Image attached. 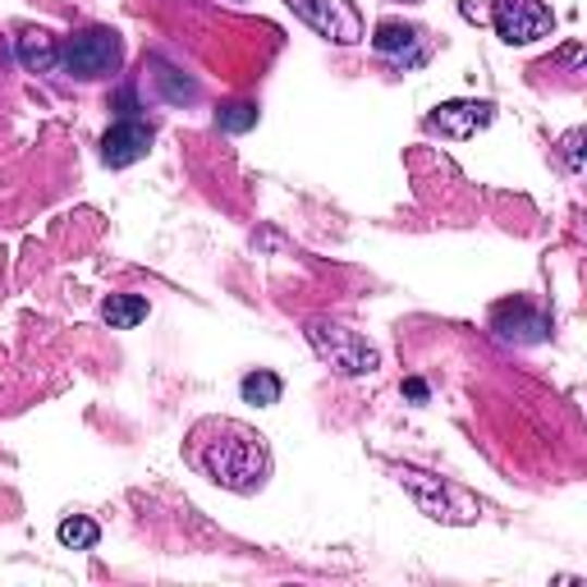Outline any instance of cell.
I'll use <instances>...</instances> for the list:
<instances>
[{
	"label": "cell",
	"mask_w": 587,
	"mask_h": 587,
	"mask_svg": "<svg viewBox=\"0 0 587 587\" xmlns=\"http://www.w3.org/2000/svg\"><path fill=\"white\" fill-rule=\"evenodd\" d=\"M184 454L207 482L225 487V491H239V496L262 491L267 473H271L267 437L257 427H248V423H234V418H203L198 427L188 431Z\"/></svg>",
	"instance_id": "1"
},
{
	"label": "cell",
	"mask_w": 587,
	"mask_h": 587,
	"mask_svg": "<svg viewBox=\"0 0 587 587\" xmlns=\"http://www.w3.org/2000/svg\"><path fill=\"white\" fill-rule=\"evenodd\" d=\"M400 487L413 496V505H418L427 518H437V524H473L477 518V500L464 487L437 477V473L400 468Z\"/></svg>",
	"instance_id": "2"
},
{
	"label": "cell",
	"mask_w": 587,
	"mask_h": 587,
	"mask_svg": "<svg viewBox=\"0 0 587 587\" xmlns=\"http://www.w3.org/2000/svg\"><path fill=\"white\" fill-rule=\"evenodd\" d=\"M308 344L335 367L340 377H372L381 367V354L358 331L340 321H308Z\"/></svg>",
	"instance_id": "3"
},
{
	"label": "cell",
	"mask_w": 587,
	"mask_h": 587,
	"mask_svg": "<svg viewBox=\"0 0 587 587\" xmlns=\"http://www.w3.org/2000/svg\"><path fill=\"white\" fill-rule=\"evenodd\" d=\"M124 60V47L111 28H83L60 41V70L74 78H106Z\"/></svg>",
	"instance_id": "4"
},
{
	"label": "cell",
	"mask_w": 587,
	"mask_h": 587,
	"mask_svg": "<svg viewBox=\"0 0 587 587\" xmlns=\"http://www.w3.org/2000/svg\"><path fill=\"white\" fill-rule=\"evenodd\" d=\"M491 28L510 47H533V41L555 33V14L547 0H496L491 5Z\"/></svg>",
	"instance_id": "5"
},
{
	"label": "cell",
	"mask_w": 587,
	"mask_h": 587,
	"mask_svg": "<svg viewBox=\"0 0 587 587\" xmlns=\"http://www.w3.org/2000/svg\"><path fill=\"white\" fill-rule=\"evenodd\" d=\"M285 5L313 33L340 41V47H354V41H363V14H358L354 0H285Z\"/></svg>",
	"instance_id": "6"
},
{
	"label": "cell",
	"mask_w": 587,
	"mask_h": 587,
	"mask_svg": "<svg viewBox=\"0 0 587 587\" xmlns=\"http://www.w3.org/2000/svg\"><path fill=\"white\" fill-rule=\"evenodd\" d=\"M491 331L505 344H541L547 331H551V321L541 317L528 298H510V303H500V308L491 313Z\"/></svg>",
	"instance_id": "7"
},
{
	"label": "cell",
	"mask_w": 587,
	"mask_h": 587,
	"mask_svg": "<svg viewBox=\"0 0 587 587\" xmlns=\"http://www.w3.org/2000/svg\"><path fill=\"white\" fill-rule=\"evenodd\" d=\"M147 147H151V124L134 120V115H124L120 124L106 129V138H101V161L111 166V170H124V166H134L147 157Z\"/></svg>",
	"instance_id": "8"
},
{
	"label": "cell",
	"mask_w": 587,
	"mask_h": 587,
	"mask_svg": "<svg viewBox=\"0 0 587 587\" xmlns=\"http://www.w3.org/2000/svg\"><path fill=\"white\" fill-rule=\"evenodd\" d=\"M491 115H496V106L491 101H445V106H437L431 111V129H441L445 138H473L477 129H487L491 124Z\"/></svg>",
	"instance_id": "9"
},
{
	"label": "cell",
	"mask_w": 587,
	"mask_h": 587,
	"mask_svg": "<svg viewBox=\"0 0 587 587\" xmlns=\"http://www.w3.org/2000/svg\"><path fill=\"white\" fill-rule=\"evenodd\" d=\"M372 47H377V56H386V60L423 64V60H427V33L413 28V24H400V19H386V24H377Z\"/></svg>",
	"instance_id": "10"
},
{
	"label": "cell",
	"mask_w": 587,
	"mask_h": 587,
	"mask_svg": "<svg viewBox=\"0 0 587 587\" xmlns=\"http://www.w3.org/2000/svg\"><path fill=\"white\" fill-rule=\"evenodd\" d=\"M101 321L111 331H134L138 321H147V298L143 294H111L101 303Z\"/></svg>",
	"instance_id": "11"
},
{
	"label": "cell",
	"mask_w": 587,
	"mask_h": 587,
	"mask_svg": "<svg viewBox=\"0 0 587 587\" xmlns=\"http://www.w3.org/2000/svg\"><path fill=\"white\" fill-rule=\"evenodd\" d=\"M19 60H24V70H33V74H51L56 64H60V47H56V37H47V33H28V37H19Z\"/></svg>",
	"instance_id": "12"
},
{
	"label": "cell",
	"mask_w": 587,
	"mask_h": 587,
	"mask_svg": "<svg viewBox=\"0 0 587 587\" xmlns=\"http://www.w3.org/2000/svg\"><path fill=\"white\" fill-rule=\"evenodd\" d=\"M280 377L276 372H267V367H257V372H248L244 381H239V395H244V404H257V408H271V404H280Z\"/></svg>",
	"instance_id": "13"
},
{
	"label": "cell",
	"mask_w": 587,
	"mask_h": 587,
	"mask_svg": "<svg viewBox=\"0 0 587 587\" xmlns=\"http://www.w3.org/2000/svg\"><path fill=\"white\" fill-rule=\"evenodd\" d=\"M56 537H60V547H70V551H93L97 541H101V528L93 524V518L74 514V518H64Z\"/></svg>",
	"instance_id": "14"
},
{
	"label": "cell",
	"mask_w": 587,
	"mask_h": 587,
	"mask_svg": "<svg viewBox=\"0 0 587 587\" xmlns=\"http://www.w3.org/2000/svg\"><path fill=\"white\" fill-rule=\"evenodd\" d=\"M216 124L225 129V134H248L257 124V106L253 101H225L221 111H216Z\"/></svg>",
	"instance_id": "15"
},
{
	"label": "cell",
	"mask_w": 587,
	"mask_h": 587,
	"mask_svg": "<svg viewBox=\"0 0 587 587\" xmlns=\"http://www.w3.org/2000/svg\"><path fill=\"white\" fill-rule=\"evenodd\" d=\"M157 83L166 88V97H170V101H193V97H198V88H193L188 78L180 83V78H175V70H161V74H157Z\"/></svg>",
	"instance_id": "16"
},
{
	"label": "cell",
	"mask_w": 587,
	"mask_h": 587,
	"mask_svg": "<svg viewBox=\"0 0 587 587\" xmlns=\"http://www.w3.org/2000/svg\"><path fill=\"white\" fill-rule=\"evenodd\" d=\"M564 157H570V170L578 175V170H583V129H574V134L564 138Z\"/></svg>",
	"instance_id": "17"
},
{
	"label": "cell",
	"mask_w": 587,
	"mask_h": 587,
	"mask_svg": "<svg viewBox=\"0 0 587 587\" xmlns=\"http://www.w3.org/2000/svg\"><path fill=\"white\" fill-rule=\"evenodd\" d=\"M404 395L423 404V400H427V381H418V377H413V381H404Z\"/></svg>",
	"instance_id": "18"
}]
</instances>
